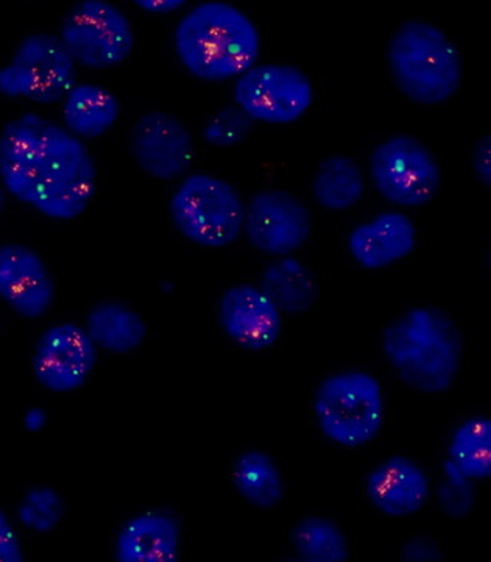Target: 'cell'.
Returning <instances> with one entry per match:
<instances>
[{
  "mask_svg": "<svg viewBox=\"0 0 491 562\" xmlns=\"http://www.w3.org/2000/svg\"><path fill=\"white\" fill-rule=\"evenodd\" d=\"M0 180L43 216L73 221L94 198L98 168L81 139L41 114L25 113L0 132Z\"/></svg>",
  "mask_w": 491,
  "mask_h": 562,
  "instance_id": "1",
  "label": "cell"
},
{
  "mask_svg": "<svg viewBox=\"0 0 491 562\" xmlns=\"http://www.w3.org/2000/svg\"><path fill=\"white\" fill-rule=\"evenodd\" d=\"M256 25L238 7L205 2L194 7L175 31V50L184 68L205 81L241 77L260 57Z\"/></svg>",
  "mask_w": 491,
  "mask_h": 562,
  "instance_id": "2",
  "label": "cell"
},
{
  "mask_svg": "<svg viewBox=\"0 0 491 562\" xmlns=\"http://www.w3.org/2000/svg\"><path fill=\"white\" fill-rule=\"evenodd\" d=\"M382 349L402 382L424 394H443L459 373L464 338L448 314L420 306L384 330Z\"/></svg>",
  "mask_w": 491,
  "mask_h": 562,
  "instance_id": "3",
  "label": "cell"
},
{
  "mask_svg": "<svg viewBox=\"0 0 491 562\" xmlns=\"http://www.w3.org/2000/svg\"><path fill=\"white\" fill-rule=\"evenodd\" d=\"M391 76L411 101L437 105L453 98L461 81L460 50L448 36L424 21H408L389 44Z\"/></svg>",
  "mask_w": 491,
  "mask_h": 562,
  "instance_id": "4",
  "label": "cell"
},
{
  "mask_svg": "<svg viewBox=\"0 0 491 562\" xmlns=\"http://www.w3.org/2000/svg\"><path fill=\"white\" fill-rule=\"evenodd\" d=\"M169 211L181 235L203 247H227L243 231L246 206L228 181L194 173L173 192Z\"/></svg>",
  "mask_w": 491,
  "mask_h": 562,
  "instance_id": "5",
  "label": "cell"
},
{
  "mask_svg": "<svg viewBox=\"0 0 491 562\" xmlns=\"http://www.w3.org/2000/svg\"><path fill=\"white\" fill-rule=\"evenodd\" d=\"M313 408L320 430L332 442L350 449L365 446L382 428L381 384L370 373H338L320 384Z\"/></svg>",
  "mask_w": 491,
  "mask_h": 562,
  "instance_id": "6",
  "label": "cell"
},
{
  "mask_svg": "<svg viewBox=\"0 0 491 562\" xmlns=\"http://www.w3.org/2000/svg\"><path fill=\"white\" fill-rule=\"evenodd\" d=\"M76 81V61L60 36L52 33H33L22 40L10 65L0 68V94L41 105L61 102Z\"/></svg>",
  "mask_w": 491,
  "mask_h": 562,
  "instance_id": "7",
  "label": "cell"
},
{
  "mask_svg": "<svg viewBox=\"0 0 491 562\" xmlns=\"http://www.w3.org/2000/svg\"><path fill=\"white\" fill-rule=\"evenodd\" d=\"M72 60L90 69H109L132 55L135 33L130 21L105 0H81L70 7L60 31Z\"/></svg>",
  "mask_w": 491,
  "mask_h": 562,
  "instance_id": "8",
  "label": "cell"
},
{
  "mask_svg": "<svg viewBox=\"0 0 491 562\" xmlns=\"http://www.w3.org/2000/svg\"><path fill=\"white\" fill-rule=\"evenodd\" d=\"M370 176L376 190L400 206L426 205L441 190V166L432 151L412 136L384 140L370 157Z\"/></svg>",
  "mask_w": 491,
  "mask_h": 562,
  "instance_id": "9",
  "label": "cell"
},
{
  "mask_svg": "<svg viewBox=\"0 0 491 562\" xmlns=\"http://www.w3.org/2000/svg\"><path fill=\"white\" fill-rule=\"evenodd\" d=\"M235 102L253 121L292 124L312 105L313 88L295 66H253L236 81Z\"/></svg>",
  "mask_w": 491,
  "mask_h": 562,
  "instance_id": "10",
  "label": "cell"
},
{
  "mask_svg": "<svg viewBox=\"0 0 491 562\" xmlns=\"http://www.w3.org/2000/svg\"><path fill=\"white\" fill-rule=\"evenodd\" d=\"M243 231L254 249L287 257L308 241L312 217L300 199L287 191H261L246 206Z\"/></svg>",
  "mask_w": 491,
  "mask_h": 562,
  "instance_id": "11",
  "label": "cell"
},
{
  "mask_svg": "<svg viewBox=\"0 0 491 562\" xmlns=\"http://www.w3.org/2000/svg\"><path fill=\"white\" fill-rule=\"evenodd\" d=\"M98 362V347L87 328L60 324L39 336L32 368L36 382L57 394L80 390Z\"/></svg>",
  "mask_w": 491,
  "mask_h": 562,
  "instance_id": "12",
  "label": "cell"
},
{
  "mask_svg": "<svg viewBox=\"0 0 491 562\" xmlns=\"http://www.w3.org/2000/svg\"><path fill=\"white\" fill-rule=\"evenodd\" d=\"M133 158L157 180H173L186 172L194 157V143L186 125L165 113L144 114L130 136Z\"/></svg>",
  "mask_w": 491,
  "mask_h": 562,
  "instance_id": "13",
  "label": "cell"
},
{
  "mask_svg": "<svg viewBox=\"0 0 491 562\" xmlns=\"http://www.w3.org/2000/svg\"><path fill=\"white\" fill-rule=\"evenodd\" d=\"M0 299L25 319H39L54 305V277L31 247L0 246Z\"/></svg>",
  "mask_w": 491,
  "mask_h": 562,
  "instance_id": "14",
  "label": "cell"
},
{
  "mask_svg": "<svg viewBox=\"0 0 491 562\" xmlns=\"http://www.w3.org/2000/svg\"><path fill=\"white\" fill-rule=\"evenodd\" d=\"M221 328L231 341L246 350L269 349L278 341L281 312L275 303L251 284H238L221 295L219 305Z\"/></svg>",
  "mask_w": 491,
  "mask_h": 562,
  "instance_id": "15",
  "label": "cell"
},
{
  "mask_svg": "<svg viewBox=\"0 0 491 562\" xmlns=\"http://www.w3.org/2000/svg\"><path fill=\"white\" fill-rule=\"evenodd\" d=\"M367 494L373 505L387 516H411L427 502L430 480L409 458L391 457L368 476Z\"/></svg>",
  "mask_w": 491,
  "mask_h": 562,
  "instance_id": "16",
  "label": "cell"
},
{
  "mask_svg": "<svg viewBox=\"0 0 491 562\" xmlns=\"http://www.w3.org/2000/svg\"><path fill=\"white\" fill-rule=\"evenodd\" d=\"M415 225L406 214L382 213L354 228L349 247L365 269H382L402 260L415 247Z\"/></svg>",
  "mask_w": 491,
  "mask_h": 562,
  "instance_id": "17",
  "label": "cell"
},
{
  "mask_svg": "<svg viewBox=\"0 0 491 562\" xmlns=\"http://www.w3.org/2000/svg\"><path fill=\"white\" fill-rule=\"evenodd\" d=\"M180 525L164 512L139 514L121 528L114 558L119 562H176Z\"/></svg>",
  "mask_w": 491,
  "mask_h": 562,
  "instance_id": "18",
  "label": "cell"
},
{
  "mask_svg": "<svg viewBox=\"0 0 491 562\" xmlns=\"http://www.w3.org/2000/svg\"><path fill=\"white\" fill-rule=\"evenodd\" d=\"M119 101L99 85H76L66 95L62 120L66 131L77 138L94 139L116 124Z\"/></svg>",
  "mask_w": 491,
  "mask_h": 562,
  "instance_id": "19",
  "label": "cell"
},
{
  "mask_svg": "<svg viewBox=\"0 0 491 562\" xmlns=\"http://www.w3.org/2000/svg\"><path fill=\"white\" fill-rule=\"evenodd\" d=\"M261 291L279 312L289 314L308 312L319 294L311 269L289 257L279 258L265 268L261 276Z\"/></svg>",
  "mask_w": 491,
  "mask_h": 562,
  "instance_id": "20",
  "label": "cell"
},
{
  "mask_svg": "<svg viewBox=\"0 0 491 562\" xmlns=\"http://www.w3.org/2000/svg\"><path fill=\"white\" fill-rule=\"evenodd\" d=\"M87 331L98 349L127 355L144 342L147 325L124 303L103 302L88 314Z\"/></svg>",
  "mask_w": 491,
  "mask_h": 562,
  "instance_id": "21",
  "label": "cell"
},
{
  "mask_svg": "<svg viewBox=\"0 0 491 562\" xmlns=\"http://www.w3.org/2000/svg\"><path fill=\"white\" fill-rule=\"evenodd\" d=\"M364 173L357 162L334 155L319 165L312 181L317 202L327 210L343 211L356 205L364 195Z\"/></svg>",
  "mask_w": 491,
  "mask_h": 562,
  "instance_id": "22",
  "label": "cell"
},
{
  "mask_svg": "<svg viewBox=\"0 0 491 562\" xmlns=\"http://www.w3.org/2000/svg\"><path fill=\"white\" fill-rule=\"evenodd\" d=\"M232 483L250 505L271 509L283 498L284 486L278 465L264 452L242 453L232 468Z\"/></svg>",
  "mask_w": 491,
  "mask_h": 562,
  "instance_id": "23",
  "label": "cell"
},
{
  "mask_svg": "<svg viewBox=\"0 0 491 562\" xmlns=\"http://www.w3.org/2000/svg\"><path fill=\"white\" fill-rule=\"evenodd\" d=\"M449 460L468 479L487 480L491 476V422L487 417H471L454 432L449 443Z\"/></svg>",
  "mask_w": 491,
  "mask_h": 562,
  "instance_id": "24",
  "label": "cell"
},
{
  "mask_svg": "<svg viewBox=\"0 0 491 562\" xmlns=\"http://www.w3.org/2000/svg\"><path fill=\"white\" fill-rule=\"evenodd\" d=\"M292 546L300 560L308 562H345L350 550L338 525L323 517H308L292 531Z\"/></svg>",
  "mask_w": 491,
  "mask_h": 562,
  "instance_id": "25",
  "label": "cell"
},
{
  "mask_svg": "<svg viewBox=\"0 0 491 562\" xmlns=\"http://www.w3.org/2000/svg\"><path fill=\"white\" fill-rule=\"evenodd\" d=\"M65 512V501L54 487L36 486L27 491L18 506V520L28 531L46 535L58 527Z\"/></svg>",
  "mask_w": 491,
  "mask_h": 562,
  "instance_id": "26",
  "label": "cell"
},
{
  "mask_svg": "<svg viewBox=\"0 0 491 562\" xmlns=\"http://www.w3.org/2000/svg\"><path fill=\"white\" fill-rule=\"evenodd\" d=\"M253 125L254 121L239 106H225L217 111L205 125L203 138L210 146H238L249 138Z\"/></svg>",
  "mask_w": 491,
  "mask_h": 562,
  "instance_id": "27",
  "label": "cell"
},
{
  "mask_svg": "<svg viewBox=\"0 0 491 562\" xmlns=\"http://www.w3.org/2000/svg\"><path fill=\"white\" fill-rule=\"evenodd\" d=\"M443 472H445V482L438 486L442 509L446 516L461 519L468 516L475 506V484L449 458L443 462Z\"/></svg>",
  "mask_w": 491,
  "mask_h": 562,
  "instance_id": "28",
  "label": "cell"
},
{
  "mask_svg": "<svg viewBox=\"0 0 491 562\" xmlns=\"http://www.w3.org/2000/svg\"><path fill=\"white\" fill-rule=\"evenodd\" d=\"M20 538L14 531L9 517L0 509V562H24Z\"/></svg>",
  "mask_w": 491,
  "mask_h": 562,
  "instance_id": "29",
  "label": "cell"
},
{
  "mask_svg": "<svg viewBox=\"0 0 491 562\" xmlns=\"http://www.w3.org/2000/svg\"><path fill=\"white\" fill-rule=\"evenodd\" d=\"M401 560L408 562H437L442 560V552L437 543L430 538H413L401 549Z\"/></svg>",
  "mask_w": 491,
  "mask_h": 562,
  "instance_id": "30",
  "label": "cell"
},
{
  "mask_svg": "<svg viewBox=\"0 0 491 562\" xmlns=\"http://www.w3.org/2000/svg\"><path fill=\"white\" fill-rule=\"evenodd\" d=\"M472 169L487 188L491 184V136L483 135L472 151Z\"/></svg>",
  "mask_w": 491,
  "mask_h": 562,
  "instance_id": "31",
  "label": "cell"
},
{
  "mask_svg": "<svg viewBox=\"0 0 491 562\" xmlns=\"http://www.w3.org/2000/svg\"><path fill=\"white\" fill-rule=\"evenodd\" d=\"M135 3L149 13H172L186 5V0H136Z\"/></svg>",
  "mask_w": 491,
  "mask_h": 562,
  "instance_id": "32",
  "label": "cell"
},
{
  "mask_svg": "<svg viewBox=\"0 0 491 562\" xmlns=\"http://www.w3.org/2000/svg\"><path fill=\"white\" fill-rule=\"evenodd\" d=\"M49 416L43 408H31L24 414V428L31 432H39L47 425Z\"/></svg>",
  "mask_w": 491,
  "mask_h": 562,
  "instance_id": "33",
  "label": "cell"
},
{
  "mask_svg": "<svg viewBox=\"0 0 491 562\" xmlns=\"http://www.w3.org/2000/svg\"><path fill=\"white\" fill-rule=\"evenodd\" d=\"M5 190H3L2 184H0V214H2L3 206H5Z\"/></svg>",
  "mask_w": 491,
  "mask_h": 562,
  "instance_id": "34",
  "label": "cell"
}]
</instances>
